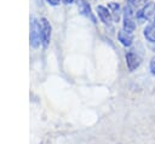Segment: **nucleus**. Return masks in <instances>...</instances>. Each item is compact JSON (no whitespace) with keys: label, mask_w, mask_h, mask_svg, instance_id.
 Segmentation results:
<instances>
[{"label":"nucleus","mask_w":155,"mask_h":144,"mask_svg":"<svg viewBox=\"0 0 155 144\" xmlns=\"http://www.w3.org/2000/svg\"><path fill=\"white\" fill-rule=\"evenodd\" d=\"M136 21H137V12L130 6L125 5L122 10V22H124L122 29L128 33H133L136 30Z\"/></svg>","instance_id":"1"},{"label":"nucleus","mask_w":155,"mask_h":144,"mask_svg":"<svg viewBox=\"0 0 155 144\" xmlns=\"http://www.w3.org/2000/svg\"><path fill=\"white\" fill-rule=\"evenodd\" d=\"M29 39H30V46L33 48H38L40 46V44H42L41 23L35 17L30 18V35H29Z\"/></svg>","instance_id":"2"},{"label":"nucleus","mask_w":155,"mask_h":144,"mask_svg":"<svg viewBox=\"0 0 155 144\" xmlns=\"http://www.w3.org/2000/svg\"><path fill=\"white\" fill-rule=\"evenodd\" d=\"M126 65L130 71H134L142 63V54L137 51V48H131L126 52Z\"/></svg>","instance_id":"3"},{"label":"nucleus","mask_w":155,"mask_h":144,"mask_svg":"<svg viewBox=\"0 0 155 144\" xmlns=\"http://www.w3.org/2000/svg\"><path fill=\"white\" fill-rule=\"evenodd\" d=\"M155 18V4L148 2L143 8L137 11V19L139 21H150Z\"/></svg>","instance_id":"4"},{"label":"nucleus","mask_w":155,"mask_h":144,"mask_svg":"<svg viewBox=\"0 0 155 144\" xmlns=\"http://www.w3.org/2000/svg\"><path fill=\"white\" fill-rule=\"evenodd\" d=\"M76 4H78V10L82 16L88 18L92 23H97V19H96V17H94V15L92 12L91 5L86 0H76Z\"/></svg>","instance_id":"5"},{"label":"nucleus","mask_w":155,"mask_h":144,"mask_svg":"<svg viewBox=\"0 0 155 144\" xmlns=\"http://www.w3.org/2000/svg\"><path fill=\"white\" fill-rule=\"evenodd\" d=\"M40 23H41V39H42V45L44 46H47L50 44V40H51V30H52V27H51L50 22L46 18H44V17L40 19Z\"/></svg>","instance_id":"6"},{"label":"nucleus","mask_w":155,"mask_h":144,"mask_svg":"<svg viewBox=\"0 0 155 144\" xmlns=\"http://www.w3.org/2000/svg\"><path fill=\"white\" fill-rule=\"evenodd\" d=\"M96 12L98 15V18L101 19V22H103V24L110 27L111 25V22H113V18H111V15H110V11L108 10L107 6H103V5H98L96 7Z\"/></svg>","instance_id":"7"},{"label":"nucleus","mask_w":155,"mask_h":144,"mask_svg":"<svg viewBox=\"0 0 155 144\" xmlns=\"http://www.w3.org/2000/svg\"><path fill=\"white\" fill-rule=\"evenodd\" d=\"M117 39L122 46L130 47L133 42V33H128V31L121 29L120 31H117Z\"/></svg>","instance_id":"8"},{"label":"nucleus","mask_w":155,"mask_h":144,"mask_svg":"<svg viewBox=\"0 0 155 144\" xmlns=\"http://www.w3.org/2000/svg\"><path fill=\"white\" fill-rule=\"evenodd\" d=\"M107 7L110 11L113 22H119L120 21V17H121V7H120L119 2H115V1L108 2V6Z\"/></svg>","instance_id":"9"},{"label":"nucleus","mask_w":155,"mask_h":144,"mask_svg":"<svg viewBox=\"0 0 155 144\" xmlns=\"http://www.w3.org/2000/svg\"><path fill=\"white\" fill-rule=\"evenodd\" d=\"M143 35L149 42H155V18L144 28Z\"/></svg>","instance_id":"10"},{"label":"nucleus","mask_w":155,"mask_h":144,"mask_svg":"<svg viewBox=\"0 0 155 144\" xmlns=\"http://www.w3.org/2000/svg\"><path fill=\"white\" fill-rule=\"evenodd\" d=\"M147 0H126V5L130 6L131 8H133L136 12L139 11L140 8H143L147 5Z\"/></svg>","instance_id":"11"},{"label":"nucleus","mask_w":155,"mask_h":144,"mask_svg":"<svg viewBox=\"0 0 155 144\" xmlns=\"http://www.w3.org/2000/svg\"><path fill=\"white\" fill-rule=\"evenodd\" d=\"M149 68H150V71L153 75H155V56L150 59V64H149Z\"/></svg>","instance_id":"12"},{"label":"nucleus","mask_w":155,"mask_h":144,"mask_svg":"<svg viewBox=\"0 0 155 144\" xmlns=\"http://www.w3.org/2000/svg\"><path fill=\"white\" fill-rule=\"evenodd\" d=\"M50 5H52V6H57L58 4H59V0H46Z\"/></svg>","instance_id":"13"},{"label":"nucleus","mask_w":155,"mask_h":144,"mask_svg":"<svg viewBox=\"0 0 155 144\" xmlns=\"http://www.w3.org/2000/svg\"><path fill=\"white\" fill-rule=\"evenodd\" d=\"M62 1H63L64 4H71V2L74 1V0H62Z\"/></svg>","instance_id":"14"},{"label":"nucleus","mask_w":155,"mask_h":144,"mask_svg":"<svg viewBox=\"0 0 155 144\" xmlns=\"http://www.w3.org/2000/svg\"><path fill=\"white\" fill-rule=\"evenodd\" d=\"M36 1H38V2H41V0H36Z\"/></svg>","instance_id":"15"}]
</instances>
